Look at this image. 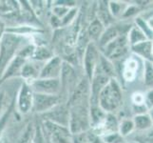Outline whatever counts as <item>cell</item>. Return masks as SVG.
I'll list each match as a JSON object with an SVG mask.
<instances>
[{"label":"cell","mask_w":153,"mask_h":143,"mask_svg":"<svg viewBox=\"0 0 153 143\" xmlns=\"http://www.w3.org/2000/svg\"><path fill=\"white\" fill-rule=\"evenodd\" d=\"M27 37L14 34L5 33L0 40V77L3 75L10 60L17 55L21 48L29 43H25Z\"/></svg>","instance_id":"obj_1"},{"label":"cell","mask_w":153,"mask_h":143,"mask_svg":"<svg viewBox=\"0 0 153 143\" xmlns=\"http://www.w3.org/2000/svg\"><path fill=\"white\" fill-rule=\"evenodd\" d=\"M123 101L122 91L115 78H111L109 82L101 91L98 97V105L107 114L117 110Z\"/></svg>","instance_id":"obj_2"},{"label":"cell","mask_w":153,"mask_h":143,"mask_svg":"<svg viewBox=\"0 0 153 143\" xmlns=\"http://www.w3.org/2000/svg\"><path fill=\"white\" fill-rule=\"evenodd\" d=\"M68 107L70 110V121L68 128L71 134L73 136L88 131L91 127L89 103H80Z\"/></svg>","instance_id":"obj_3"},{"label":"cell","mask_w":153,"mask_h":143,"mask_svg":"<svg viewBox=\"0 0 153 143\" xmlns=\"http://www.w3.org/2000/svg\"><path fill=\"white\" fill-rule=\"evenodd\" d=\"M34 47L35 46L33 43H29L25 45L23 48H21L19 52H17V55L10 60L7 68L5 69L3 75L0 77V85H2L4 82H6L10 78L20 76L21 70H22L25 63L30 60Z\"/></svg>","instance_id":"obj_4"},{"label":"cell","mask_w":153,"mask_h":143,"mask_svg":"<svg viewBox=\"0 0 153 143\" xmlns=\"http://www.w3.org/2000/svg\"><path fill=\"white\" fill-rule=\"evenodd\" d=\"M47 143H72V135L67 127L43 120L42 123Z\"/></svg>","instance_id":"obj_5"},{"label":"cell","mask_w":153,"mask_h":143,"mask_svg":"<svg viewBox=\"0 0 153 143\" xmlns=\"http://www.w3.org/2000/svg\"><path fill=\"white\" fill-rule=\"evenodd\" d=\"M129 49V44L128 40V34H123L118 36L108 44L101 48L103 55L111 60H116L123 57Z\"/></svg>","instance_id":"obj_6"},{"label":"cell","mask_w":153,"mask_h":143,"mask_svg":"<svg viewBox=\"0 0 153 143\" xmlns=\"http://www.w3.org/2000/svg\"><path fill=\"white\" fill-rule=\"evenodd\" d=\"M63 97L61 94H33V111L39 115L49 112L58 104L62 103Z\"/></svg>","instance_id":"obj_7"},{"label":"cell","mask_w":153,"mask_h":143,"mask_svg":"<svg viewBox=\"0 0 153 143\" xmlns=\"http://www.w3.org/2000/svg\"><path fill=\"white\" fill-rule=\"evenodd\" d=\"M100 55H101V52L98 50V48L94 42H91L87 46L85 52H84L82 63L84 66V70H85L86 73V77L89 81L91 80L93 73L95 72Z\"/></svg>","instance_id":"obj_8"},{"label":"cell","mask_w":153,"mask_h":143,"mask_svg":"<svg viewBox=\"0 0 153 143\" xmlns=\"http://www.w3.org/2000/svg\"><path fill=\"white\" fill-rule=\"evenodd\" d=\"M33 91L30 85L27 82H22L20 85L17 97L15 99V104L17 106V111L22 115H27L33 111Z\"/></svg>","instance_id":"obj_9"},{"label":"cell","mask_w":153,"mask_h":143,"mask_svg":"<svg viewBox=\"0 0 153 143\" xmlns=\"http://www.w3.org/2000/svg\"><path fill=\"white\" fill-rule=\"evenodd\" d=\"M43 120L50 121L63 127H68L70 121V110L67 103H60L53 107L49 112L40 115Z\"/></svg>","instance_id":"obj_10"},{"label":"cell","mask_w":153,"mask_h":143,"mask_svg":"<svg viewBox=\"0 0 153 143\" xmlns=\"http://www.w3.org/2000/svg\"><path fill=\"white\" fill-rule=\"evenodd\" d=\"M29 84L33 93L61 94V83L59 78H37Z\"/></svg>","instance_id":"obj_11"},{"label":"cell","mask_w":153,"mask_h":143,"mask_svg":"<svg viewBox=\"0 0 153 143\" xmlns=\"http://www.w3.org/2000/svg\"><path fill=\"white\" fill-rule=\"evenodd\" d=\"M59 79L61 83V91L67 92L68 94L70 95V94L72 92V90L77 85L76 83L77 75L73 65L70 64L68 62L63 61Z\"/></svg>","instance_id":"obj_12"},{"label":"cell","mask_w":153,"mask_h":143,"mask_svg":"<svg viewBox=\"0 0 153 143\" xmlns=\"http://www.w3.org/2000/svg\"><path fill=\"white\" fill-rule=\"evenodd\" d=\"M62 64V57L60 55H54L42 66L38 78H59Z\"/></svg>","instance_id":"obj_13"},{"label":"cell","mask_w":153,"mask_h":143,"mask_svg":"<svg viewBox=\"0 0 153 143\" xmlns=\"http://www.w3.org/2000/svg\"><path fill=\"white\" fill-rule=\"evenodd\" d=\"M125 25H110L108 27L104 30L103 34L101 35V37L99 38V47L103 48L107 44H108L109 42H111L115 38H117L118 36L123 35V34H125L122 31V29H125Z\"/></svg>","instance_id":"obj_14"},{"label":"cell","mask_w":153,"mask_h":143,"mask_svg":"<svg viewBox=\"0 0 153 143\" xmlns=\"http://www.w3.org/2000/svg\"><path fill=\"white\" fill-rule=\"evenodd\" d=\"M40 69L35 65L34 61L29 60L25 63L22 70L20 73V77L23 78L24 82L30 83L34 80H36L39 77Z\"/></svg>","instance_id":"obj_15"},{"label":"cell","mask_w":153,"mask_h":143,"mask_svg":"<svg viewBox=\"0 0 153 143\" xmlns=\"http://www.w3.org/2000/svg\"><path fill=\"white\" fill-rule=\"evenodd\" d=\"M96 14H97V19L101 22L104 27H108L111 25L113 21V16L110 13V10L108 9V2L107 1H100L97 4V9H96Z\"/></svg>","instance_id":"obj_16"},{"label":"cell","mask_w":153,"mask_h":143,"mask_svg":"<svg viewBox=\"0 0 153 143\" xmlns=\"http://www.w3.org/2000/svg\"><path fill=\"white\" fill-rule=\"evenodd\" d=\"M54 56L53 52L45 46H35L31 55L30 60L34 62H47Z\"/></svg>","instance_id":"obj_17"},{"label":"cell","mask_w":153,"mask_h":143,"mask_svg":"<svg viewBox=\"0 0 153 143\" xmlns=\"http://www.w3.org/2000/svg\"><path fill=\"white\" fill-rule=\"evenodd\" d=\"M104 30H105L104 25L100 22L99 19L94 18L93 20H91V22H89L86 31H87L89 40L95 43V41H98L99 38L101 37Z\"/></svg>","instance_id":"obj_18"},{"label":"cell","mask_w":153,"mask_h":143,"mask_svg":"<svg viewBox=\"0 0 153 143\" xmlns=\"http://www.w3.org/2000/svg\"><path fill=\"white\" fill-rule=\"evenodd\" d=\"M131 49L135 52L136 55H139L140 56L146 58L147 61L153 60L152 55V41L146 40L138 43L134 46H131Z\"/></svg>","instance_id":"obj_19"},{"label":"cell","mask_w":153,"mask_h":143,"mask_svg":"<svg viewBox=\"0 0 153 143\" xmlns=\"http://www.w3.org/2000/svg\"><path fill=\"white\" fill-rule=\"evenodd\" d=\"M95 70L101 72L102 73H104L105 76H107L109 78H114L115 76L114 65L111 63V61L108 59L105 56H104L102 54L100 55L99 61H98V64Z\"/></svg>","instance_id":"obj_20"},{"label":"cell","mask_w":153,"mask_h":143,"mask_svg":"<svg viewBox=\"0 0 153 143\" xmlns=\"http://www.w3.org/2000/svg\"><path fill=\"white\" fill-rule=\"evenodd\" d=\"M138 61L134 58H129L126 61L123 71V77L126 81L131 82L134 80L136 77L137 70H138Z\"/></svg>","instance_id":"obj_21"},{"label":"cell","mask_w":153,"mask_h":143,"mask_svg":"<svg viewBox=\"0 0 153 143\" xmlns=\"http://www.w3.org/2000/svg\"><path fill=\"white\" fill-rule=\"evenodd\" d=\"M133 123L135 129L140 131H147L153 126L150 115L146 114H138L135 115Z\"/></svg>","instance_id":"obj_22"},{"label":"cell","mask_w":153,"mask_h":143,"mask_svg":"<svg viewBox=\"0 0 153 143\" xmlns=\"http://www.w3.org/2000/svg\"><path fill=\"white\" fill-rule=\"evenodd\" d=\"M128 40L129 46H134L147 39L143 31L137 27V26H134V27L130 28L129 31L128 33Z\"/></svg>","instance_id":"obj_23"},{"label":"cell","mask_w":153,"mask_h":143,"mask_svg":"<svg viewBox=\"0 0 153 143\" xmlns=\"http://www.w3.org/2000/svg\"><path fill=\"white\" fill-rule=\"evenodd\" d=\"M14 105H15V99H13V101L8 106V108L4 111L2 115L0 116V139H1V136L3 134L5 128H6V125L10 118V115H12V113L13 112Z\"/></svg>","instance_id":"obj_24"},{"label":"cell","mask_w":153,"mask_h":143,"mask_svg":"<svg viewBox=\"0 0 153 143\" xmlns=\"http://www.w3.org/2000/svg\"><path fill=\"white\" fill-rule=\"evenodd\" d=\"M135 129L133 120L124 119L118 125V133L122 136H126L130 135V133Z\"/></svg>","instance_id":"obj_25"},{"label":"cell","mask_w":153,"mask_h":143,"mask_svg":"<svg viewBox=\"0 0 153 143\" xmlns=\"http://www.w3.org/2000/svg\"><path fill=\"white\" fill-rule=\"evenodd\" d=\"M145 84L146 86L153 88V62L145 61Z\"/></svg>","instance_id":"obj_26"},{"label":"cell","mask_w":153,"mask_h":143,"mask_svg":"<svg viewBox=\"0 0 153 143\" xmlns=\"http://www.w3.org/2000/svg\"><path fill=\"white\" fill-rule=\"evenodd\" d=\"M77 13H78V9L76 7L71 8L68 10V13L61 19L62 28L68 27V26H70L72 22H74V20L77 18Z\"/></svg>","instance_id":"obj_27"},{"label":"cell","mask_w":153,"mask_h":143,"mask_svg":"<svg viewBox=\"0 0 153 143\" xmlns=\"http://www.w3.org/2000/svg\"><path fill=\"white\" fill-rule=\"evenodd\" d=\"M136 24H137V27H138L144 33L146 39L151 41V39L153 38V31L150 30V28L147 26L146 21H145V19L141 18V17H137L136 18Z\"/></svg>","instance_id":"obj_28"},{"label":"cell","mask_w":153,"mask_h":143,"mask_svg":"<svg viewBox=\"0 0 153 143\" xmlns=\"http://www.w3.org/2000/svg\"><path fill=\"white\" fill-rule=\"evenodd\" d=\"M71 8H68L63 5H57V4H52V9H51V13L52 15L58 17L59 19H62L65 15L68 13Z\"/></svg>","instance_id":"obj_29"},{"label":"cell","mask_w":153,"mask_h":143,"mask_svg":"<svg viewBox=\"0 0 153 143\" xmlns=\"http://www.w3.org/2000/svg\"><path fill=\"white\" fill-rule=\"evenodd\" d=\"M44 3H45L44 1H29V4L31 10H33V12L37 17L40 16L41 13H43L44 7H45Z\"/></svg>","instance_id":"obj_30"},{"label":"cell","mask_w":153,"mask_h":143,"mask_svg":"<svg viewBox=\"0 0 153 143\" xmlns=\"http://www.w3.org/2000/svg\"><path fill=\"white\" fill-rule=\"evenodd\" d=\"M103 139H104L105 143H122L123 136H121L118 132H116V133L104 136Z\"/></svg>","instance_id":"obj_31"},{"label":"cell","mask_w":153,"mask_h":143,"mask_svg":"<svg viewBox=\"0 0 153 143\" xmlns=\"http://www.w3.org/2000/svg\"><path fill=\"white\" fill-rule=\"evenodd\" d=\"M123 3L120 2H116V1H110L108 2V9L110 10V13L114 17L119 15L122 12V8H123Z\"/></svg>","instance_id":"obj_32"},{"label":"cell","mask_w":153,"mask_h":143,"mask_svg":"<svg viewBox=\"0 0 153 143\" xmlns=\"http://www.w3.org/2000/svg\"><path fill=\"white\" fill-rule=\"evenodd\" d=\"M132 102L135 106H145V94L142 93H134L132 94Z\"/></svg>","instance_id":"obj_33"},{"label":"cell","mask_w":153,"mask_h":143,"mask_svg":"<svg viewBox=\"0 0 153 143\" xmlns=\"http://www.w3.org/2000/svg\"><path fill=\"white\" fill-rule=\"evenodd\" d=\"M145 106L150 110L153 108V90H150L145 94Z\"/></svg>","instance_id":"obj_34"},{"label":"cell","mask_w":153,"mask_h":143,"mask_svg":"<svg viewBox=\"0 0 153 143\" xmlns=\"http://www.w3.org/2000/svg\"><path fill=\"white\" fill-rule=\"evenodd\" d=\"M50 22H51V27L53 28L54 30H57V29L62 28V25H61V19H59L58 17L54 16V15H52V14H51V19H50Z\"/></svg>","instance_id":"obj_35"},{"label":"cell","mask_w":153,"mask_h":143,"mask_svg":"<svg viewBox=\"0 0 153 143\" xmlns=\"http://www.w3.org/2000/svg\"><path fill=\"white\" fill-rule=\"evenodd\" d=\"M140 143H153V131L149 130L143 137H141Z\"/></svg>","instance_id":"obj_36"},{"label":"cell","mask_w":153,"mask_h":143,"mask_svg":"<svg viewBox=\"0 0 153 143\" xmlns=\"http://www.w3.org/2000/svg\"><path fill=\"white\" fill-rule=\"evenodd\" d=\"M6 30H7L6 23H5L4 20L1 19V17H0V40H1V38H2V36L4 35V34L6 33Z\"/></svg>","instance_id":"obj_37"},{"label":"cell","mask_w":153,"mask_h":143,"mask_svg":"<svg viewBox=\"0 0 153 143\" xmlns=\"http://www.w3.org/2000/svg\"><path fill=\"white\" fill-rule=\"evenodd\" d=\"M4 104H5V92L0 89V112L2 111Z\"/></svg>","instance_id":"obj_38"},{"label":"cell","mask_w":153,"mask_h":143,"mask_svg":"<svg viewBox=\"0 0 153 143\" xmlns=\"http://www.w3.org/2000/svg\"><path fill=\"white\" fill-rule=\"evenodd\" d=\"M146 24H147V26L150 28V30H152L153 31V17H151V18H149V20L146 21Z\"/></svg>","instance_id":"obj_39"},{"label":"cell","mask_w":153,"mask_h":143,"mask_svg":"<svg viewBox=\"0 0 153 143\" xmlns=\"http://www.w3.org/2000/svg\"><path fill=\"white\" fill-rule=\"evenodd\" d=\"M150 118H151V120H152V123H153V108L151 109V112H150Z\"/></svg>","instance_id":"obj_40"},{"label":"cell","mask_w":153,"mask_h":143,"mask_svg":"<svg viewBox=\"0 0 153 143\" xmlns=\"http://www.w3.org/2000/svg\"><path fill=\"white\" fill-rule=\"evenodd\" d=\"M1 143H9V142H8L7 140H2V141H1Z\"/></svg>","instance_id":"obj_41"},{"label":"cell","mask_w":153,"mask_h":143,"mask_svg":"<svg viewBox=\"0 0 153 143\" xmlns=\"http://www.w3.org/2000/svg\"><path fill=\"white\" fill-rule=\"evenodd\" d=\"M152 55H153V42H152Z\"/></svg>","instance_id":"obj_42"},{"label":"cell","mask_w":153,"mask_h":143,"mask_svg":"<svg viewBox=\"0 0 153 143\" xmlns=\"http://www.w3.org/2000/svg\"><path fill=\"white\" fill-rule=\"evenodd\" d=\"M131 143H139V142H131Z\"/></svg>","instance_id":"obj_43"},{"label":"cell","mask_w":153,"mask_h":143,"mask_svg":"<svg viewBox=\"0 0 153 143\" xmlns=\"http://www.w3.org/2000/svg\"><path fill=\"white\" fill-rule=\"evenodd\" d=\"M28 143H33V142H31V141H30V142H28Z\"/></svg>","instance_id":"obj_44"},{"label":"cell","mask_w":153,"mask_h":143,"mask_svg":"<svg viewBox=\"0 0 153 143\" xmlns=\"http://www.w3.org/2000/svg\"><path fill=\"white\" fill-rule=\"evenodd\" d=\"M0 143H1V140H0Z\"/></svg>","instance_id":"obj_45"}]
</instances>
